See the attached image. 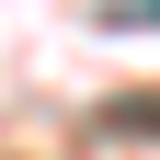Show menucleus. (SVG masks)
Instances as JSON below:
<instances>
[{
	"mask_svg": "<svg viewBox=\"0 0 160 160\" xmlns=\"http://www.w3.org/2000/svg\"><path fill=\"white\" fill-rule=\"evenodd\" d=\"M103 126H126V137H160V92H126V103H103Z\"/></svg>",
	"mask_w": 160,
	"mask_h": 160,
	"instance_id": "1",
	"label": "nucleus"
},
{
	"mask_svg": "<svg viewBox=\"0 0 160 160\" xmlns=\"http://www.w3.org/2000/svg\"><path fill=\"white\" fill-rule=\"evenodd\" d=\"M103 23L114 34H160V0H103Z\"/></svg>",
	"mask_w": 160,
	"mask_h": 160,
	"instance_id": "2",
	"label": "nucleus"
}]
</instances>
